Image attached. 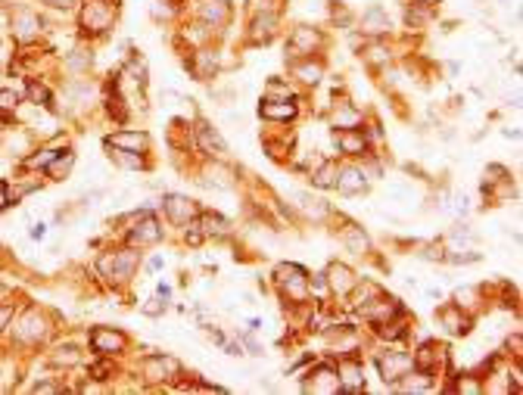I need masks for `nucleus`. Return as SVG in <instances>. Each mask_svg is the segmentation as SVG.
Listing matches in <instances>:
<instances>
[{
    "mask_svg": "<svg viewBox=\"0 0 523 395\" xmlns=\"http://www.w3.org/2000/svg\"><path fill=\"white\" fill-rule=\"evenodd\" d=\"M274 277H278V283L284 287V293L290 299H305V293H308V277H305V271L299 268V265H278Z\"/></svg>",
    "mask_w": 523,
    "mask_h": 395,
    "instance_id": "1",
    "label": "nucleus"
},
{
    "mask_svg": "<svg viewBox=\"0 0 523 395\" xmlns=\"http://www.w3.org/2000/svg\"><path fill=\"white\" fill-rule=\"evenodd\" d=\"M228 13H230L228 0H209V4L203 6V19L212 22V25H221V22L228 19Z\"/></svg>",
    "mask_w": 523,
    "mask_h": 395,
    "instance_id": "24",
    "label": "nucleus"
},
{
    "mask_svg": "<svg viewBox=\"0 0 523 395\" xmlns=\"http://www.w3.org/2000/svg\"><path fill=\"white\" fill-rule=\"evenodd\" d=\"M209 72H215V56L200 53V68H196V78H209Z\"/></svg>",
    "mask_w": 523,
    "mask_h": 395,
    "instance_id": "35",
    "label": "nucleus"
},
{
    "mask_svg": "<svg viewBox=\"0 0 523 395\" xmlns=\"http://www.w3.org/2000/svg\"><path fill=\"white\" fill-rule=\"evenodd\" d=\"M178 371H181V367H178V361H175V358H162V355H153L150 361H147V376H150V380H168L166 374L178 376Z\"/></svg>",
    "mask_w": 523,
    "mask_h": 395,
    "instance_id": "16",
    "label": "nucleus"
},
{
    "mask_svg": "<svg viewBox=\"0 0 523 395\" xmlns=\"http://www.w3.org/2000/svg\"><path fill=\"white\" fill-rule=\"evenodd\" d=\"M274 25H278V16H274V13L255 16V22H253V38H255V41H268L271 34H274Z\"/></svg>",
    "mask_w": 523,
    "mask_h": 395,
    "instance_id": "25",
    "label": "nucleus"
},
{
    "mask_svg": "<svg viewBox=\"0 0 523 395\" xmlns=\"http://www.w3.org/2000/svg\"><path fill=\"white\" fill-rule=\"evenodd\" d=\"M440 352H442V349L436 346V342H424L421 352L415 355V361H411V364H417L421 371H433V364L440 361Z\"/></svg>",
    "mask_w": 523,
    "mask_h": 395,
    "instance_id": "22",
    "label": "nucleus"
},
{
    "mask_svg": "<svg viewBox=\"0 0 523 395\" xmlns=\"http://www.w3.org/2000/svg\"><path fill=\"white\" fill-rule=\"evenodd\" d=\"M143 143H147V137L143 134H116L113 140H109V147H118V150H141Z\"/></svg>",
    "mask_w": 523,
    "mask_h": 395,
    "instance_id": "28",
    "label": "nucleus"
},
{
    "mask_svg": "<svg viewBox=\"0 0 523 395\" xmlns=\"http://www.w3.org/2000/svg\"><path fill=\"white\" fill-rule=\"evenodd\" d=\"M315 184H318V187H333V184H337V168L324 165L318 175H315Z\"/></svg>",
    "mask_w": 523,
    "mask_h": 395,
    "instance_id": "34",
    "label": "nucleus"
},
{
    "mask_svg": "<svg viewBox=\"0 0 523 395\" xmlns=\"http://www.w3.org/2000/svg\"><path fill=\"white\" fill-rule=\"evenodd\" d=\"M196 137H200V147H203L205 153H212V156H225V153H228V143L221 140V134H218L212 125L203 122L200 128H196Z\"/></svg>",
    "mask_w": 523,
    "mask_h": 395,
    "instance_id": "10",
    "label": "nucleus"
},
{
    "mask_svg": "<svg viewBox=\"0 0 523 395\" xmlns=\"http://www.w3.org/2000/svg\"><path fill=\"white\" fill-rule=\"evenodd\" d=\"M16 103H19L16 91H0V109H16Z\"/></svg>",
    "mask_w": 523,
    "mask_h": 395,
    "instance_id": "39",
    "label": "nucleus"
},
{
    "mask_svg": "<svg viewBox=\"0 0 523 395\" xmlns=\"http://www.w3.org/2000/svg\"><path fill=\"white\" fill-rule=\"evenodd\" d=\"M134 265H137L134 252H113V255H103L100 259V271H103V277H109V280H128L134 274Z\"/></svg>",
    "mask_w": 523,
    "mask_h": 395,
    "instance_id": "2",
    "label": "nucleus"
},
{
    "mask_svg": "<svg viewBox=\"0 0 523 395\" xmlns=\"http://www.w3.org/2000/svg\"><path fill=\"white\" fill-rule=\"evenodd\" d=\"M440 317H442V324H445V330H449V333H467L470 330V324L461 317L458 308H445Z\"/></svg>",
    "mask_w": 523,
    "mask_h": 395,
    "instance_id": "27",
    "label": "nucleus"
},
{
    "mask_svg": "<svg viewBox=\"0 0 523 395\" xmlns=\"http://www.w3.org/2000/svg\"><path fill=\"white\" fill-rule=\"evenodd\" d=\"M342 243H346V249L349 252H355V255L367 252V237H365V230L355 227V225H349L346 230H342Z\"/></svg>",
    "mask_w": 523,
    "mask_h": 395,
    "instance_id": "21",
    "label": "nucleus"
},
{
    "mask_svg": "<svg viewBox=\"0 0 523 395\" xmlns=\"http://www.w3.org/2000/svg\"><path fill=\"white\" fill-rule=\"evenodd\" d=\"M203 230H205V234L225 237V234H228V221L218 218V215H203Z\"/></svg>",
    "mask_w": 523,
    "mask_h": 395,
    "instance_id": "31",
    "label": "nucleus"
},
{
    "mask_svg": "<svg viewBox=\"0 0 523 395\" xmlns=\"http://www.w3.org/2000/svg\"><path fill=\"white\" fill-rule=\"evenodd\" d=\"M29 97L34 103H44V106H47V103H50V91L44 88V84H29Z\"/></svg>",
    "mask_w": 523,
    "mask_h": 395,
    "instance_id": "38",
    "label": "nucleus"
},
{
    "mask_svg": "<svg viewBox=\"0 0 523 395\" xmlns=\"http://www.w3.org/2000/svg\"><path fill=\"white\" fill-rule=\"evenodd\" d=\"M408 380H402L399 376V389L402 392H424V389H430L433 386V376H430V371H417V374H405Z\"/></svg>",
    "mask_w": 523,
    "mask_h": 395,
    "instance_id": "20",
    "label": "nucleus"
},
{
    "mask_svg": "<svg viewBox=\"0 0 523 395\" xmlns=\"http://www.w3.org/2000/svg\"><path fill=\"white\" fill-rule=\"evenodd\" d=\"M305 389H312V392H337L340 389V376L333 374L330 367H318V371H315V380H308Z\"/></svg>",
    "mask_w": 523,
    "mask_h": 395,
    "instance_id": "17",
    "label": "nucleus"
},
{
    "mask_svg": "<svg viewBox=\"0 0 523 395\" xmlns=\"http://www.w3.org/2000/svg\"><path fill=\"white\" fill-rule=\"evenodd\" d=\"M259 113L265 118H278V122H290L296 116V103H287V100H265L259 106Z\"/></svg>",
    "mask_w": 523,
    "mask_h": 395,
    "instance_id": "14",
    "label": "nucleus"
},
{
    "mask_svg": "<svg viewBox=\"0 0 523 395\" xmlns=\"http://www.w3.org/2000/svg\"><path fill=\"white\" fill-rule=\"evenodd\" d=\"M91 346L93 352H100V355H113V352H122L125 349V337L118 330H103L97 327L91 333Z\"/></svg>",
    "mask_w": 523,
    "mask_h": 395,
    "instance_id": "5",
    "label": "nucleus"
},
{
    "mask_svg": "<svg viewBox=\"0 0 523 395\" xmlns=\"http://www.w3.org/2000/svg\"><path fill=\"white\" fill-rule=\"evenodd\" d=\"M340 389H346V392H358V389H365V371H362V364L358 361H342L340 364Z\"/></svg>",
    "mask_w": 523,
    "mask_h": 395,
    "instance_id": "7",
    "label": "nucleus"
},
{
    "mask_svg": "<svg viewBox=\"0 0 523 395\" xmlns=\"http://www.w3.org/2000/svg\"><path fill=\"white\" fill-rule=\"evenodd\" d=\"M118 165L122 168H143V159L137 156V153H131V150H116V153H109Z\"/></svg>",
    "mask_w": 523,
    "mask_h": 395,
    "instance_id": "32",
    "label": "nucleus"
},
{
    "mask_svg": "<svg viewBox=\"0 0 523 395\" xmlns=\"http://www.w3.org/2000/svg\"><path fill=\"white\" fill-rule=\"evenodd\" d=\"M56 156H59V150H41L38 156H29V159H25V165H29V168H47Z\"/></svg>",
    "mask_w": 523,
    "mask_h": 395,
    "instance_id": "33",
    "label": "nucleus"
},
{
    "mask_svg": "<svg viewBox=\"0 0 523 395\" xmlns=\"http://www.w3.org/2000/svg\"><path fill=\"white\" fill-rule=\"evenodd\" d=\"M113 16H116V10L109 4H103V0H91V4L84 6L81 25L88 31H93V34H100V31H106L109 25H113Z\"/></svg>",
    "mask_w": 523,
    "mask_h": 395,
    "instance_id": "3",
    "label": "nucleus"
},
{
    "mask_svg": "<svg viewBox=\"0 0 523 395\" xmlns=\"http://www.w3.org/2000/svg\"><path fill=\"white\" fill-rule=\"evenodd\" d=\"M296 200H299V205L308 212V215H315V218H321V215H327V205H324L321 200H315V196H308V193H293Z\"/></svg>",
    "mask_w": 523,
    "mask_h": 395,
    "instance_id": "30",
    "label": "nucleus"
},
{
    "mask_svg": "<svg viewBox=\"0 0 523 395\" xmlns=\"http://www.w3.org/2000/svg\"><path fill=\"white\" fill-rule=\"evenodd\" d=\"M159 268H162V259L156 255V259H150V271H159Z\"/></svg>",
    "mask_w": 523,
    "mask_h": 395,
    "instance_id": "47",
    "label": "nucleus"
},
{
    "mask_svg": "<svg viewBox=\"0 0 523 395\" xmlns=\"http://www.w3.org/2000/svg\"><path fill=\"white\" fill-rule=\"evenodd\" d=\"M402 305L396 299H377V302H365V317H371V321H383L387 324L392 314H399Z\"/></svg>",
    "mask_w": 523,
    "mask_h": 395,
    "instance_id": "12",
    "label": "nucleus"
},
{
    "mask_svg": "<svg viewBox=\"0 0 523 395\" xmlns=\"http://www.w3.org/2000/svg\"><path fill=\"white\" fill-rule=\"evenodd\" d=\"M162 308H166V305H159V299H150V305H143V312H147V314H159Z\"/></svg>",
    "mask_w": 523,
    "mask_h": 395,
    "instance_id": "41",
    "label": "nucleus"
},
{
    "mask_svg": "<svg viewBox=\"0 0 523 395\" xmlns=\"http://www.w3.org/2000/svg\"><path fill=\"white\" fill-rule=\"evenodd\" d=\"M166 212L175 225H187V221L196 215V205H193V200H187V196L171 193V196H166Z\"/></svg>",
    "mask_w": 523,
    "mask_h": 395,
    "instance_id": "6",
    "label": "nucleus"
},
{
    "mask_svg": "<svg viewBox=\"0 0 523 395\" xmlns=\"http://www.w3.org/2000/svg\"><path fill=\"white\" fill-rule=\"evenodd\" d=\"M47 4H50V6H63V10H66V6H72L75 0H47Z\"/></svg>",
    "mask_w": 523,
    "mask_h": 395,
    "instance_id": "45",
    "label": "nucleus"
},
{
    "mask_svg": "<svg viewBox=\"0 0 523 395\" xmlns=\"http://www.w3.org/2000/svg\"><path fill=\"white\" fill-rule=\"evenodd\" d=\"M377 367H380L383 383H396L399 376H405L411 371V358L402 355V352H387V355L377 358Z\"/></svg>",
    "mask_w": 523,
    "mask_h": 395,
    "instance_id": "4",
    "label": "nucleus"
},
{
    "mask_svg": "<svg viewBox=\"0 0 523 395\" xmlns=\"http://www.w3.org/2000/svg\"><path fill=\"white\" fill-rule=\"evenodd\" d=\"M38 31H41V19H38L34 13H29V10H22V13L13 19V34H16L19 41L38 38Z\"/></svg>",
    "mask_w": 523,
    "mask_h": 395,
    "instance_id": "11",
    "label": "nucleus"
},
{
    "mask_svg": "<svg viewBox=\"0 0 523 395\" xmlns=\"http://www.w3.org/2000/svg\"><path fill=\"white\" fill-rule=\"evenodd\" d=\"M417 4H424V6H430V4H436V0H417Z\"/></svg>",
    "mask_w": 523,
    "mask_h": 395,
    "instance_id": "48",
    "label": "nucleus"
},
{
    "mask_svg": "<svg viewBox=\"0 0 523 395\" xmlns=\"http://www.w3.org/2000/svg\"><path fill=\"white\" fill-rule=\"evenodd\" d=\"M159 237H162V230L156 225V218H153L150 212H143L141 221H137L134 230H131V243H156Z\"/></svg>",
    "mask_w": 523,
    "mask_h": 395,
    "instance_id": "8",
    "label": "nucleus"
},
{
    "mask_svg": "<svg viewBox=\"0 0 523 395\" xmlns=\"http://www.w3.org/2000/svg\"><path fill=\"white\" fill-rule=\"evenodd\" d=\"M318 31H312V29H299L296 34H293V50L296 53H312V47L318 44Z\"/></svg>",
    "mask_w": 523,
    "mask_h": 395,
    "instance_id": "26",
    "label": "nucleus"
},
{
    "mask_svg": "<svg viewBox=\"0 0 523 395\" xmlns=\"http://www.w3.org/2000/svg\"><path fill=\"white\" fill-rule=\"evenodd\" d=\"M56 352H59V355H54V361H56V364H78V358H81V355H78V352H75L72 346L56 349Z\"/></svg>",
    "mask_w": 523,
    "mask_h": 395,
    "instance_id": "36",
    "label": "nucleus"
},
{
    "mask_svg": "<svg viewBox=\"0 0 523 395\" xmlns=\"http://www.w3.org/2000/svg\"><path fill=\"white\" fill-rule=\"evenodd\" d=\"M333 125L337 128H358L362 125V113H358L352 103H340V106L333 109Z\"/></svg>",
    "mask_w": 523,
    "mask_h": 395,
    "instance_id": "19",
    "label": "nucleus"
},
{
    "mask_svg": "<svg viewBox=\"0 0 523 395\" xmlns=\"http://www.w3.org/2000/svg\"><path fill=\"white\" fill-rule=\"evenodd\" d=\"M50 389H56V386L54 383H38L34 386V392H50Z\"/></svg>",
    "mask_w": 523,
    "mask_h": 395,
    "instance_id": "46",
    "label": "nucleus"
},
{
    "mask_svg": "<svg viewBox=\"0 0 523 395\" xmlns=\"http://www.w3.org/2000/svg\"><path fill=\"white\" fill-rule=\"evenodd\" d=\"M13 317V308H0V330L6 327V321H10Z\"/></svg>",
    "mask_w": 523,
    "mask_h": 395,
    "instance_id": "42",
    "label": "nucleus"
},
{
    "mask_svg": "<svg viewBox=\"0 0 523 395\" xmlns=\"http://www.w3.org/2000/svg\"><path fill=\"white\" fill-rule=\"evenodd\" d=\"M327 277H330V289L337 296H346L349 289L355 287V274L346 268V265H340V262H333L330 268H327Z\"/></svg>",
    "mask_w": 523,
    "mask_h": 395,
    "instance_id": "9",
    "label": "nucleus"
},
{
    "mask_svg": "<svg viewBox=\"0 0 523 395\" xmlns=\"http://www.w3.org/2000/svg\"><path fill=\"white\" fill-rule=\"evenodd\" d=\"M72 165H75V156H72V153H66L63 159L56 156L54 162H50V165H47V171H50V178H54V181H63V178L68 175V171H72Z\"/></svg>",
    "mask_w": 523,
    "mask_h": 395,
    "instance_id": "29",
    "label": "nucleus"
},
{
    "mask_svg": "<svg viewBox=\"0 0 523 395\" xmlns=\"http://www.w3.org/2000/svg\"><path fill=\"white\" fill-rule=\"evenodd\" d=\"M362 29L371 31V34L387 31V29H390V16H387V10H383V6H371V10L362 16Z\"/></svg>",
    "mask_w": 523,
    "mask_h": 395,
    "instance_id": "18",
    "label": "nucleus"
},
{
    "mask_svg": "<svg viewBox=\"0 0 523 395\" xmlns=\"http://www.w3.org/2000/svg\"><path fill=\"white\" fill-rule=\"evenodd\" d=\"M296 75H299V78H303V81L315 84V81L321 78V66H299V68H296Z\"/></svg>",
    "mask_w": 523,
    "mask_h": 395,
    "instance_id": "37",
    "label": "nucleus"
},
{
    "mask_svg": "<svg viewBox=\"0 0 523 395\" xmlns=\"http://www.w3.org/2000/svg\"><path fill=\"white\" fill-rule=\"evenodd\" d=\"M44 337V321L38 317V312H29L22 317V324H19V330H16V339H22V342H34V339H41Z\"/></svg>",
    "mask_w": 523,
    "mask_h": 395,
    "instance_id": "15",
    "label": "nucleus"
},
{
    "mask_svg": "<svg viewBox=\"0 0 523 395\" xmlns=\"http://www.w3.org/2000/svg\"><path fill=\"white\" fill-rule=\"evenodd\" d=\"M10 205V196H6V184H0V209H6Z\"/></svg>",
    "mask_w": 523,
    "mask_h": 395,
    "instance_id": "43",
    "label": "nucleus"
},
{
    "mask_svg": "<svg viewBox=\"0 0 523 395\" xmlns=\"http://www.w3.org/2000/svg\"><path fill=\"white\" fill-rule=\"evenodd\" d=\"M337 190L342 193V196H355V193H362L365 190V171H358V168H346L342 175L337 178Z\"/></svg>",
    "mask_w": 523,
    "mask_h": 395,
    "instance_id": "13",
    "label": "nucleus"
},
{
    "mask_svg": "<svg viewBox=\"0 0 523 395\" xmlns=\"http://www.w3.org/2000/svg\"><path fill=\"white\" fill-rule=\"evenodd\" d=\"M340 140V150L342 153H349V156H358V153L365 150V137L362 134H355L352 128H342V134L337 137Z\"/></svg>",
    "mask_w": 523,
    "mask_h": 395,
    "instance_id": "23",
    "label": "nucleus"
},
{
    "mask_svg": "<svg viewBox=\"0 0 523 395\" xmlns=\"http://www.w3.org/2000/svg\"><path fill=\"white\" fill-rule=\"evenodd\" d=\"M29 237H31V240H41V237H44V225H34V227L29 230Z\"/></svg>",
    "mask_w": 523,
    "mask_h": 395,
    "instance_id": "44",
    "label": "nucleus"
},
{
    "mask_svg": "<svg viewBox=\"0 0 523 395\" xmlns=\"http://www.w3.org/2000/svg\"><path fill=\"white\" fill-rule=\"evenodd\" d=\"M278 4V0H253V13H271V6Z\"/></svg>",
    "mask_w": 523,
    "mask_h": 395,
    "instance_id": "40",
    "label": "nucleus"
}]
</instances>
